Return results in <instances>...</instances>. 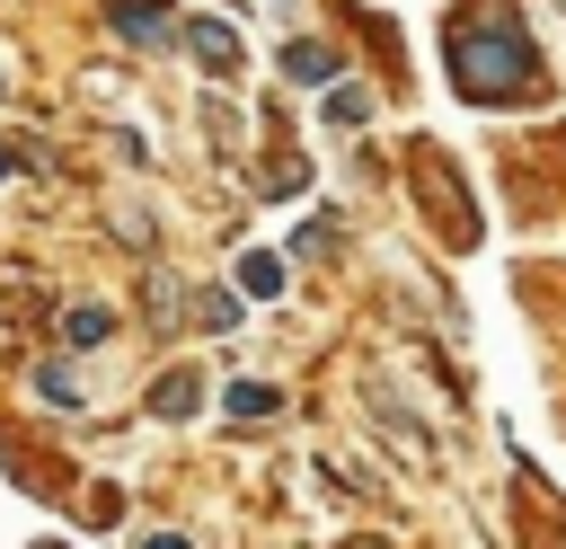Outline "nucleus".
Returning a JSON list of instances; mask_svg holds the SVG:
<instances>
[{"mask_svg":"<svg viewBox=\"0 0 566 549\" xmlns=\"http://www.w3.org/2000/svg\"><path fill=\"white\" fill-rule=\"evenodd\" d=\"M451 80H460V97H478V106H513V97H539V53H531V35L522 27H504V18H469V27H451Z\"/></svg>","mask_w":566,"mask_h":549,"instance_id":"nucleus-1","label":"nucleus"},{"mask_svg":"<svg viewBox=\"0 0 566 549\" xmlns=\"http://www.w3.org/2000/svg\"><path fill=\"white\" fill-rule=\"evenodd\" d=\"M106 18H115L124 44H168V35H177V27H168V0H106Z\"/></svg>","mask_w":566,"mask_h":549,"instance_id":"nucleus-2","label":"nucleus"},{"mask_svg":"<svg viewBox=\"0 0 566 549\" xmlns=\"http://www.w3.org/2000/svg\"><path fill=\"white\" fill-rule=\"evenodd\" d=\"M177 35H186V53H195L203 71H239V35H230L221 18H186Z\"/></svg>","mask_w":566,"mask_h":549,"instance_id":"nucleus-3","label":"nucleus"},{"mask_svg":"<svg viewBox=\"0 0 566 549\" xmlns=\"http://www.w3.org/2000/svg\"><path fill=\"white\" fill-rule=\"evenodd\" d=\"M239 292H248V301H274V292H283V257H274V248H248V257H239Z\"/></svg>","mask_w":566,"mask_h":549,"instance_id":"nucleus-4","label":"nucleus"},{"mask_svg":"<svg viewBox=\"0 0 566 549\" xmlns=\"http://www.w3.org/2000/svg\"><path fill=\"white\" fill-rule=\"evenodd\" d=\"M283 71H292V80H301V89H318V80H336V53H327V44H310V35H301V44H283Z\"/></svg>","mask_w":566,"mask_h":549,"instance_id":"nucleus-5","label":"nucleus"},{"mask_svg":"<svg viewBox=\"0 0 566 549\" xmlns=\"http://www.w3.org/2000/svg\"><path fill=\"white\" fill-rule=\"evenodd\" d=\"M221 407L248 425V416H274V407H283V390H274V381H230V390H221Z\"/></svg>","mask_w":566,"mask_h":549,"instance_id":"nucleus-6","label":"nucleus"},{"mask_svg":"<svg viewBox=\"0 0 566 549\" xmlns=\"http://www.w3.org/2000/svg\"><path fill=\"white\" fill-rule=\"evenodd\" d=\"M195 398H203V390H195V372H168V381L150 390V407H159V416H195Z\"/></svg>","mask_w":566,"mask_h":549,"instance_id":"nucleus-7","label":"nucleus"},{"mask_svg":"<svg viewBox=\"0 0 566 549\" xmlns=\"http://www.w3.org/2000/svg\"><path fill=\"white\" fill-rule=\"evenodd\" d=\"M35 398H44V407H80V381H71L62 363H44V372H35Z\"/></svg>","mask_w":566,"mask_h":549,"instance_id":"nucleus-8","label":"nucleus"},{"mask_svg":"<svg viewBox=\"0 0 566 549\" xmlns=\"http://www.w3.org/2000/svg\"><path fill=\"white\" fill-rule=\"evenodd\" d=\"M106 328H115V319H106V310H71V319H62V336H71V345H97V336H106Z\"/></svg>","mask_w":566,"mask_h":549,"instance_id":"nucleus-9","label":"nucleus"},{"mask_svg":"<svg viewBox=\"0 0 566 549\" xmlns=\"http://www.w3.org/2000/svg\"><path fill=\"white\" fill-rule=\"evenodd\" d=\"M327 239H336V221H327V213H310V221H301V230H292V248H301V257H318V248H327Z\"/></svg>","mask_w":566,"mask_h":549,"instance_id":"nucleus-10","label":"nucleus"},{"mask_svg":"<svg viewBox=\"0 0 566 549\" xmlns=\"http://www.w3.org/2000/svg\"><path fill=\"white\" fill-rule=\"evenodd\" d=\"M327 115H336V124H363V115H371V97H363V89H336V97H327Z\"/></svg>","mask_w":566,"mask_h":549,"instance_id":"nucleus-11","label":"nucleus"},{"mask_svg":"<svg viewBox=\"0 0 566 549\" xmlns=\"http://www.w3.org/2000/svg\"><path fill=\"white\" fill-rule=\"evenodd\" d=\"M142 549H195V540H186V531H150Z\"/></svg>","mask_w":566,"mask_h":549,"instance_id":"nucleus-12","label":"nucleus"},{"mask_svg":"<svg viewBox=\"0 0 566 549\" xmlns=\"http://www.w3.org/2000/svg\"><path fill=\"white\" fill-rule=\"evenodd\" d=\"M9 168H18V151H0V177H9Z\"/></svg>","mask_w":566,"mask_h":549,"instance_id":"nucleus-13","label":"nucleus"}]
</instances>
